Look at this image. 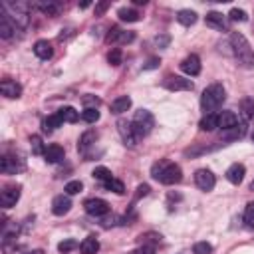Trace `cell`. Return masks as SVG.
<instances>
[{"label":"cell","instance_id":"obj_1","mask_svg":"<svg viewBox=\"0 0 254 254\" xmlns=\"http://www.w3.org/2000/svg\"><path fill=\"white\" fill-rule=\"evenodd\" d=\"M230 44H232V52H234L238 64L244 65V67H248V69H254V50L248 44V40L244 38V34L234 32L230 36Z\"/></svg>","mask_w":254,"mask_h":254},{"label":"cell","instance_id":"obj_2","mask_svg":"<svg viewBox=\"0 0 254 254\" xmlns=\"http://www.w3.org/2000/svg\"><path fill=\"white\" fill-rule=\"evenodd\" d=\"M226 99V89L222 83H212L208 85L202 95H200V107L204 113H214Z\"/></svg>","mask_w":254,"mask_h":254},{"label":"cell","instance_id":"obj_3","mask_svg":"<svg viewBox=\"0 0 254 254\" xmlns=\"http://www.w3.org/2000/svg\"><path fill=\"white\" fill-rule=\"evenodd\" d=\"M151 175H153V179H157V181L163 183V185H175V183H179V181L183 179L181 167L175 165V163H169V161H165V159L153 165Z\"/></svg>","mask_w":254,"mask_h":254},{"label":"cell","instance_id":"obj_4","mask_svg":"<svg viewBox=\"0 0 254 254\" xmlns=\"http://www.w3.org/2000/svg\"><path fill=\"white\" fill-rule=\"evenodd\" d=\"M153 125H155V119H153V115H151L149 109H139V111H135L133 121H131V127H133L137 139L149 135L151 129H153Z\"/></svg>","mask_w":254,"mask_h":254},{"label":"cell","instance_id":"obj_5","mask_svg":"<svg viewBox=\"0 0 254 254\" xmlns=\"http://www.w3.org/2000/svg\"><path fill=\"white\" fill-rule=\"evenodd\" d=\"M163 87H167L169 91H189L192 89V81L181 75H169L167 79H163Z\"/></svg>","mask_w":254,"mask_h":254},{"label":"cell","instance_id":"obj_6","mask_svg":"<svg viewBox=\"0 0 254 254\" xmlns=\"http://www.w3.org/2000/svg\"><path fill=\"white\" fill-rule=\"evenodd\" d=\"M194 183H196V187L200 189V190H212L214 189V185H216V179H214V175H212V171H208V169H198L196 173H194Z\"/></svg>","mask_w":254,"mask_h":254},{"label":"cell","instance_id":"obj_7","mask_svg":"<svg viewBox=\"0 0 254 254\" xmlns=\"http://www.w3.org/2000/svg\"><path fill=\"white\" fill-rule=\"evenodd\" d=\"M83 206H85V212L91 216H103L109 212V202L103 198H87Z\"/></svg>","mask_w":254,"mask_h":254},{"label":"cell","instance_id":"obj_8","mask_svg":"<svg viewBox=\"0 0 254 254\" xmlns=\"http://www.w3.org/2000/svg\"><path fill=\"white\" fill-rule=\"evenodd\" d=\"M117 129H119V133H121L123 143H125L127 147H135V143H137V135H135L131 123H127L125 119H119V121H117Z\"/></svg>","mask_w":254,"mask_h":254},{"label":"cell","instance_id":"obj_9","mask_svg":"<svg viewBox=\"0 0 254 254\" xmlns=\"http://www.w3.org/2000/svg\"><path fill=\"white\" fill-rule=\"evenodd\" d=\"M69 208H71V198H69V194H58V196L52 200V212H54L56 216L67 214Z\"/></svg>","mask_w":254,"mask_h":254},{"label":"cell","instance_id":"obj_10","mask_svg":"<svg viewBox=\"0 0 254 254\" xmlns=\"http://www.w3.org/2000/svg\"><path fill=\"white\" fill-rule=\"evenodd\" d=\"M18 198H20V187H16V185L6 187V189L2 190V194H0V202H2L4 208L14 206V204L18 202Z\"/></svg>","mask_w":254,"mask_h":254},{"label":"cell","instance_id":"obj_11","mask_svg":"<svg viewBox=\"0 0 254 254\" xmlns=\"http://www.w3.org/2000/svg\"><path fill=\"white\" fill-rule=\"evenodd\" d=\"M181 69L187 73V75H198L200 73V60H198V56H194V54H190V56H187L183 62H181Z\"/></svg>","mask_w":254,"mask_h":254},{"label":"cell","instance_id":"obj_12","mask_svg":"<svg viewBox=\"0 0 254 254\" xmlns=\"http://www.w3.org/2000/svg\"><path fill=\"white\" fill-rule=\"evenodd\" d=\"M0 91H2V95L8 97V99H18V97L22 95V85L16 83V81H12V79H4V81L0 83Z\"/></svg>","mask_w":254,"mask_h":254},{"label":"cell","instance_id":"obj_13","mask_svg":"<svg viewBox=\"0 0 254 254\" xmlns=\"http://www.w3.org/2000/svg\"><path fill=\"white\" fill-rule=\"evenodd\" d=\"M18 30V26L8 18V14L6 12H2L0 10V36L4 38V40H10L12 36H14V32Z\"/></svg>","mask_w":254,"mask_h":254},{"label":"cell","instance_id":"obj_14","mask_svg":"<svg viewBox=\"0 0 254 254\" xmlns=\"http://www.w3.org/2000/svg\"><path fill=\"white\" fill-rule=\"evenodd\" d=\"M240 123H238V115L234 113V111H222L220 115H218V127L222 129V131H230V129H234V127H238Z\"/></svg>","mask_w":254,"mask_h":254},{"label":"cell","instance_id":"obj_15","mask_svg":"<svg viewBox=\"0 0 254 254\" xmlns=\"http://www.w3.org/2000/svg\"><path fill=\"white\" fill-rule=\"evenodd\" d=\"M244 173H246V169H244L242 163H232V165L226 169V179H228V183H232V185H240L242 179H244Z\"/></svg>","mask_w":254,"mask_h":254},{"label":"cell","instance_id":"obj_16","mask_svg":"<svg viewBox=\"0 0 254 254\" xmlns=\"http://www.w3.org/2000/svg\"><path fill=\"white\" fill-rule=\"evenodd\" d=\"M64 155H65V151H64V147H60V145H48L46 147V153H44V159H46V163H50V165H54V163H60L62 159H64Z\"/></svg>","mask_w":254,"mask_h":254},{"label":"cell","instance_id":"obj_17","mask_svg":"<svg viewBox=\"0 0 254 254\" xmlns=\"http://www.w3.org/2000/svg\"><path fill=\"white\" fill-rule=\"evenodd\" d=\"M0 169H2V173H6V175H14V173H18V171L24 169V163H18V161L12 159L10 155H4L2 161H0Z\"/></svg>","mask_w":254,"mask_h":254},{"label":"cell","instance_id":"obj_18","mask_svg":"<svg viewBox=\"0 0 254 254\" xmlns=\"http://www.w3.org/2000/svg\"><path fill=\"white\" fill-rule=\"evenodd\" d=\"M34 54H36L40 60H50L52 54H54V48H52V44H50L48 40H38V42L34 44Z\"/></svg>","mask_w":254,"mask_h":254},{"label":"cell","instance_id":"obj_19","mask_svg":"<svg viewBox=\"0 0 254 254\" xmlns=\"http://www.w3.org/2000/svg\"><path fill=\"white\" fill-rule=\"evenodd\" d=\"M206 24L216 28V30H226V16H222L220 12L212 10V12L206 14Z\"/></svg>","mask_w":254,"mask_h":254},{"label":"cell","instance_id":"obj_20","mask_svg":"<svg viewBox=\"0 0 254 254\" xmlns=\"http://www.w3.org/2000/svg\"><path fill=\"white\" fill-rule=\"evenodd\" d=\"M131 107V97L129 95H119V97H115L113 101H111V113H123V111H127Z\"/></svg>","mask_w":254,"mask_h":254},{"label":"cell","instance_id":"obj_21","mask_svg":"<svg viewBox=\"0 0 254 254\" xmlns=\"http://www.w3.org/2000/svg\"><path fill=\"white\" fill-rule=\"evenodd\" d=\"M95 141H97V131L89 129V131H85V133L79 137V141H77V149L83 153V151H87Z\"/></svg>","mask_w":254,"mask_h":254},{"label":"cell","instance_id":"obj_22","mask_svg":"<svg viewBox=\"0 0 254 254\" xmlns=\"http://www.w3.org/2000/svg\"><path fill=\"white\" fill-rule=\"evenodd\" d=\"M79 250H81V254H95L99 250V240L95 236H87V238L81 240Z\"/></svg>","mask_w":254,"mask_h":254},{"label":"cell","instance_id":"obj_23","mask_svg":"<svg viewBox=\"0 0 254 254\" xmlns=\"http://www.w3.org/2000/svg\"><path fill=\"white\" fill-rule=\"evenodd\" d=\"M196 18H198L196 12H194V10H189V8L177 12V20H179V24H183V26H192V24L196 22Z\"/></svg>","mask_w":254,"mask_h":254},{"label":"cell","instance_id":"obj_24","mask_svg":"<svg viewBox=\"0 0 254 254\" xmlns=\"http://www.w3.org/2000/svg\"><path fill=\"white\" fill-rule=\"evenodd\" d=\"M198 127H200L202 131H214V129L218 127V115H216V113H204V117L200 119Z\"/></svg>","mask_w":254,"mask_h":254},{"label":"cell","instance_id":"obj_25","mask_svg":"<svg viewBox=\"0 0 254 254\" xmlns=\"http://www.w3.org/2000/svg\"><path fill=\"white\" fill-rule=\"evenodd\" d=\"M36 8L40 12H44V14H48V16H56L60 12V4L54 2V0H42V2L36 4Z\"/></svg>","mask_w":254,"mask_h":254},{"label":"cell","instance_id":"obj_26","mask_svg":"<svg viewBox=\"0 0 254 254\" xmlns=\"http://www.w3.org/2000/svg\"><path fill=\"white\" fill-rule=\"evenodd\" d=\"M62 125H64V121H62V117H60L58 113H54V115H50V117H46V119L42 121L44 133H52L56 127H62Z\"/></svg>","mask_w":254,"mask_h":254},{"label":"cell","instance_id":"obj_27","mask_svg":"<svg viewBox=\"0 0 254 254\" xmlns=\"http://www.w3.org/2000/svg\"><path fill=\"white\" fill-rule=\"evenodd\" d=\"M117 16H119V20L129 22V24L141 20V14H139L137 10H133V8H119V10H117Z\"/></svg>","mask_w":254,"mask_h":254},{"label":"cell","instance_id":"obj_28","mask_svg":"<svg viewBox=\"0 0 254 254\" xmlns=\"http://www.w3.org/2000/svg\"><path fill=\"white\" fill-rule=\"evenodd\" d=\"M58 115L62 117V121H64V123H75V121L79 119V113H77L73 107H69V105L62 107V109L58 111Z\"/></svg>","mask_w":254,"mask_h":254},{"label":"cell","instance_id":"obj_29","mask_svg":"<svg viewBox=\"0 0 254 254\" xmlns=\"http://www.w3.org/2000/svg\"><path fill=\"white\" fill-rule=\"evenodd\" d=\"M240 109H242L244 119H252L254 117V99L252 97H244L240 101Z\"/></svg>","mask_w":254,"mask_h":254},{"label":"cell","instance_id":"obj_30","mask_svg":"<svg viewBox=\"0 0 254 254\" xmlns=\"http://www.w3.org/2000/svg\"><path fill=\"white\" fill-rule=\"evenodd\" d=\"M103 187L109 190V192H115V194H123L125 192V187H123V183L119 181V179H109L107 183H103Z\"/></svg>","mask_w":254,"mask_h":254},{"label":"cell","instance_id":"obj_31","mask_svg":"<svg viewBox=\"0 0 254 254\" xmlns=\"http://www.w3.org/2000/svg\"><path fill=\"white\" fill-rule=\"evenodd\" d=\"M30 147H32V153H34V155H44V153H46V147H44L40 135H32V137H30Z\"/></svg>","mask_w":254,"mask_h":254},{"label":"cell","instance_id":"obj_32","mask_svg":"<svg viewBox=\"0 0 254 254\" xmlns=\"http://www.w3.org/2000/svg\"><path fill=\"white\" fill-rule=\"evenodd\" d=\"M244 226L248 230L254 228V202H248L246 208H244Z\"/></svg>","mask_w":254,"mask_h":254},{"label":"cell","instance_id":"obj_33","mask_svg":"<svg viewBox=\"0 0 254 254\" xmlns=\"http://www.w3.org/2000/svg\"><path fill=\"white\" fill-rule=\"evenodd\" d=\"M93 177L97 181H101V183H107L109 179H113V175H111V171L107 167H95L93 169Z\"/></svg>","mask_w":254,"mask_h":254},{"label":"cell","instance_id":"obj_34","mask_svg":"<svg viewBox=\"0 0 254 254\" xmlns=\"http://www.w3.org/2000/svg\"><path fill=\"white\" fill-rule=\"evenodd\" d=\"M73 248H77V240H73V238H65V240H62V242L58 244V250H60L62 254H67V252H71Z\"/></svg>","mask_w":254,"mask_h":254},{"label":"cell","instance_id":"obj_35","mask_svg":"<svg viewBox=\"0 0 254 254\" xmlns=\"http://www.w3.org/2000/svg\"><path fill=\"white\" fill-rule=\"evenodd\" d=\"M228 18H230L232 22H246V20H248V14H246L244 10H240V8H232V10L228 12Z\"/></svg>","mask_w":254,"mask_h":254},{"label":"cell","instance_id":"obj_36","mask_svg":"<svg viewBox=\"0 0 254 254\" xmlns=\"http://www.w3.org/2000/svg\"><path fill=\"white\" fill-rule=\"evenodd\" d=\"M81 119L87 121V123H95L99 119V111L97 109H83L81 111Z\"/></svg>","mask_w":254,"mask_h":254},{"label":"cell","instance_id":"obj_37","mask_svg":"<svg viewBox=\"0 0 254 254\" xmlns=\"http://www.w3.org/2000/svg\"><path fill=\"white\" fill-rule=\"evenodd\" d=\"M81 189H83L81 181H69V183L65 185V189H64V190H65V194H69V196H71V194H77Z\"/></svg>","mask_w":254,"mask_h":254},{"label":"cell","instance_id":"obj_38","mask_svg":"<svg viewBox=\"0 0 254 254\" xmlns=\"http://www.w3.org/2000/svg\"><path fill=\"white\" fill-rule=\"evenodd\" d=\"M192 252H194V254H212V246L202 240V242H196V244L192 246Z\"/></svg>","mask_w":254,"mask_h":254},{"label":"cell","instance_id":"obj_39","mask_svg":"<svg viewBox=\"0 0 254 254\" xmlns=\"http://www.w3.org/2000/svg\"><path fill=\"white\" fill-rule=\"evenodd\" d=\"M121 58H123V56H121V50H119V48H113V50L107 54V62H109L111 65H119V64H121Z\"/></svg>","mask_w":254,"mask_h":254},{"label":"cell","instance_id":"obj_40","mask_svg":"<svg viewBox=\"0 0 254 254\" xmlns=\"http://www.w3.org/2000/svg\"><path fill=\"white\" fill-rule=\"evenodd\" d=\"M99 103H101V101H99V97H95V95H85V97H83L85 109H97Z\"/></svg>","mask_w":254,"mask_h":254},{"label":"cell","instance_id":"obj_41","mask_svg":"<svg viewBox=\"0 0 254 254\" xmlns=\"http://www.w3.org/2000/svg\"><path fill=\"white\" fill-rule=\"evenodd\" d=\"M131 254H155V246L153 244H143L137 250H133Z\"/></svg>","mask_w":254,"mask_h":254},{"label":"cell","instance_id":"obj_42","mask_svg":"<svg viewBox=\"0 0 254 254\" xmlns=\"http://www.w3.org/2000/svg\"><path fill=\"white\" fill-rule=\"evenodd\" d=\"M135 40V34L133 32H121V36H119V44H129V42H133Z\"/></svg>","mask_w":254,"mask_h":254},{"label":"cell","instance_id":"obj_43","mask_svg":"<svg viewBox=\"0 0 254 254\" xmlns=\"http://www.w3.org/2000/svg\"><path fill=\"white\" fill-rule=\"evenodd\" d=\"M121 32H123V30H119V28H111L109 34H107V42H117L119 36H121Z\"/></svg>","mask_w":254,"mask_h":254},{"label":"cell","instance_id":"obj_44","mask_svg":"<svg viewBox=\"0 0 254 254\" xmlns=\"http://www.w3.org/2000/svg\"><path fill=\"white\" fill-rule=\"evenodd\" d=\"M159 58H151V60H147V64L143 65V69H155V67H159Z\"/></svg>","mask_w":254,"mask_h":254},{"label":"cell","instance_id":"obj_45","mask_svg":"<svg viewBox=\"0 0 254 254\" xmlns=\"http://www.w3.org/2000/svg\"><path fill=\"white\" fill-rule=\"evenodd\" d=\"M107 8H109V2H99V4H95V16H101Z\"/></svg>","mask_w":254,"mask_h":254},{"label":"cell","instance_id":"obj_46","mask_svg":"<svg viewBox=\"0 0 254 254\" xmlns=\"http://www.w3.org/2000/svg\"><path fill=\"white\" fill-rule=\"evenodd\" d=\"M149 185H139L137 187V198H141V196H145V194H149Z\"/></svg>","mask_w":254,"mask_h":254},{"label":"cell","instance_id":"obj_47","mask_svg":"<svg viewBox=\"0 0 254 254\" xmlns=\"http://www.w3.org/2000/svg\"><path fill=\"white\" fill-rule=\"evenodd\" d=\"M155 42H157V46H159V48H165V46L169 44V36H157V38H155Z\"/></svg>","mask_w":254,"mask_h":254},{"label":"cell","instance_id":"obj_48","mask_svg":"<svg viewBox=\"0 0 254 254\" xmlns=\"http://www.w3.org/2000/svg\"><path fill=\"white\" fill-rule=\"evenodd\" d=\"M89 6H91V2H81V4H79L81 10H83V8H89Z\"/></svg>","mask_w":254,"mask_h":254},{"label":"cell","instance_id":"obj_49","mask_svg":"<svg viewBox=\"0 0 254 254\" xmlns=\"http://www.w3.org/2000/svg\"><path fill=\"white\" fill-rule=\"evenodd\" d=\"M26 254H44V250L38 248V250H30V252H26Z\"/></svg>","mask_w":254,"mask_h":254},{"label":"cell","instance_id":"obj_50","mask_svg":"<svg viewBox=\"0 0 254 254\" xmlns=\"http://www.w3.org/2000/svg\"><path fill=\"white\" fill-rule=\"evenodd\" d=\"M250 190H254V181H252V183H250Z\"/></svg>","mask_w":254,"mask_h":254},{"label":"cell","instance_id":"obj_51","mask_svg":"<svg viewBox=\"0 0 254 254\" xmlns=\"http://www.w3.org/2000/svg\"><path fill=\"white\" fill-rule=\"evenodd\" d=\"M252 141H254V131H252Z\"/></svg>","mask_w":254,"mask_h":254}]
</instances>
